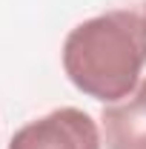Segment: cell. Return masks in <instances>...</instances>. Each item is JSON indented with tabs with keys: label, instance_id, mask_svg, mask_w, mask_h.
I'll list each match as a JSON object with an SVG mask.
<instances>
[{
	"label": "cell",
	"instance_id": "cell-2",
	"mask_svg": "<svg viewBox=\"0 0 146 149\" xmlns=\"http://www.w3.org/2000/svg\"><path fill=\"white\" fill-rule=\"evenodd\" d=\"M100 132L83 109L60 106L32 123L20 126L9 149H100Z\"/></svg>",
	"mask_w": 146,
	"mask_h": 149
},
{
	"label": "cell",
	"instance_id": "cell-3",
	"mask_svg": "<svg viewBox=\"0 0 146 149\" xmlns=\"http://www.w3.org/2000/svg\"><path fill=\"white\" fill-rule=\"evenodd\" d=\"M106 149H146V77L123 100L100 112Z\"/></svg>",
	"mask_w": 146,
	"mask_h": 149
},
{
	"label": "cell",
	"instance_id": "cell-1",
	"mask_svg": "<svg viewBox=\"0 0 146 149\" xmlns=\"http://www.w3.org/2000/svg\"><path fill=\"white\" fill-rule=\"evenodd\" d=\"M146 66V20L132 9L77 23L63 40V69L74 89L115 103L132 95Z\"/></svg>",
	"mask_w": 146,
	"mask_h": 149
},
{
	"label": "cell",
	"instance_id": "cell-4",
	"mask_svg": "<svg viewBox=\"0 0 146 149\" xmlns=\"http://www.w3.org/2000/svg\"><path fill=\"white\" fill-rule=\"evenodd\" d=\"M143 20H146V6H143Z\"/></svg>",
	"mask_w": 146,
	"mask_h": 149
}]
</instances>
